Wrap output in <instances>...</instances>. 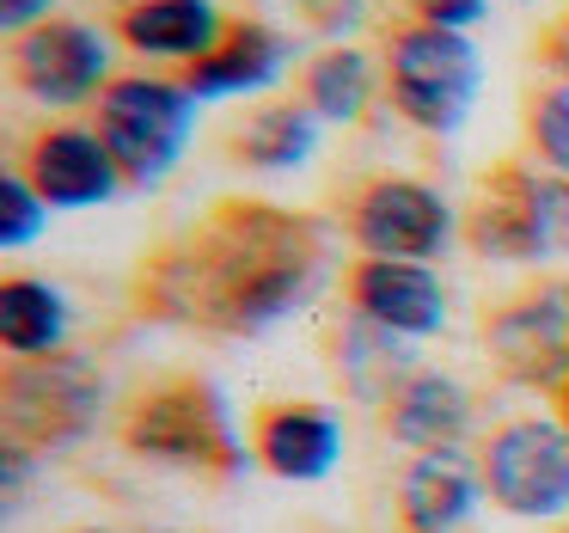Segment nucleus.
Segmentation results:
<instances>
[{"mask_svg": "<svg viewBox=\"0 0 569 533\" xmlns=\"http://www.w3.org/2000/svg\"><path fill=\"white\" fill-rule=\"evenodd\" d=\"M325 283V239L312 221L270 203H221L202 227L166 246L141 276L160 319L258 337L295 319Z\"/></svg>", "mask_w": 569, "mask_h": 533, "instance_id": "f257e3e1", "label": "nucleus"}, {"mask_svg": "<svg viewBox=\"0 0 569 533\" xmlns=\"http://www.w3.org/2000/svg\"><path fill=\"white\" fill-rule=\"evenodd\" d=\"M483 87V56L471 50L466 31H441V26H410L392 31L386 43V92H392L398 117L417 124L422 136H453L471 117Z\"/></svg>", "mask_w": 569, "mask_h": 533, "instance_id": "f03ea898", "label": "nucleus"}, {"mask_svg": "<svg viewBox=\"0 0 569 533\" xmlns=\"http://www.w3.org/2000/svg\"><path fill=\"white\" fill-rule=\"evenodd\" d=\"M99 141L111 148L123 185L153 190L160 178L178 172L197 129V92L178 80H153V75H123L111 80V92L99 99Z\"/></svg>", "mask_w": 569, "mask_h": 533, "instance_id": "7ed1b4c3", "label": "nucleus"}, {"mask_svg": "<svg viewBox=\"0 0 569 533\" xmlns=\"http://www.w3.org/2000/svg\"><path fill=\"white\" fill-rule=\"evenodd\" d=\"M471 246L490 264H551L569 258V178L502 166L478 185Z\"/></svg>", "mask_w": 569, "mask_h": 533, "instance_id": "20e7f679", "label": "nucleus"}, {"mask_svg": "<svg viewBox=\"0 0 569 533\" xmlns=\"http://www.w3.org/2000/svg\"><path fill=\"white\" fill-rule=\"evenodd\" d=\"M123 442L153 466H184V472H239V442L227 430L221 393L209 381H166L136 398L123 423Z\"/></svg>", "mask_w": 569, "mask_h": 533, "instance_id": "39448f33", "label": "nucleus"}, {"mask_svg": "<svg viewBox=\"0 0 569 533\" xmlns=\"http://www.w3.org/2000/svg\"><path fill=\"white\" fill-rule=\"evenodd\" d=\"M483 496L515 521H551L569 509V423L515 417L483 442Z\"/></svg>", "mask_w": 569, "mask_h": 533, "instance_id": "423d86ee", "label": "nucleus"}, {"mask_svg": "<svg viewBox=\"0 0 569 533\" xmlns=\"http://www.w3.org/2000/svg\"><path fill=\"white\" fill-rule=\"evenodd\" d=\"M104 411V374L87 356H38L13 362L7 374V442L19 447H68L99 423Z\"/></svg>", "mask_w": 569, "mask_h": 533, "instance_id": "0eeeda50", "label": "nucleus"}, {"mask_svg": "<svg viewBox=\"0 0 569 533\" xmlns=\"http://www.w3.org/2000/svg\"><path fill=\"white\" fill-rule=\"evenodd\" d=\"M453 203L441 190L417 185V178H373L349 203V239L361 246V258H405L429 264L453 246Z\"/></svg>", "mask_w": 569, "mask_h": 533, "instance_id": "6e6552de", "label": "nucleus"}, {"mask_svg": "<svg viewBox=\"0 0 569 533\" xmlns=\"http://www.w3.org/2000/svg\"><path fill=\"white\" fill-rule=\"evenodd\" d=\"M483 356L515 386H557L569 381V283H539L502 300L483 325Z\"/></svg>", "mask_w": 569, "mask_h": 533, "instance_id": "1a4fd4ad", "label": "nucleus"}, {"mask_svg": "<svg viewBox=\"0 0 569 533\" xmlns=\"http://www.w3.org/2000/svg\"><path fill=\"white\" fill-rule=\"evenodd\" d=\"M13 80L50 111L99 105L111 92V43L87 19H43L13 43Z\"/></svg>", "mask_w": 569, "mask_h": 533, "instance_id": "9d476101", "label": "nucleus"}, {"mask_svg": "<svg viewBox=\"0 0 569 533\" xmlns=\"http://www.w3.org/2000/svg\"><path fill=\"white\" fill-rule=\"evenodd\" d=\"M349 307L361 319H373L380 332L422 344L447 325V288L429 264H405V258H356L349 270Z\"/></svg>", "mask_w": 569, "mask_h": 533, "instance_id": "9b49d317", "label": "nucleus"}, {"mask_svg": "<svg viewBox=\"0 0 569 533\" xmlns=\"http://www.w3.org/2000/svg\"><path fill=\"white\" fill-rule=\"evenodd\" d=\"M31 185L50 209H104V203L123 190V172H117L111 148L99 141V129L80 124H56L31 141Z\"/></svg>", "mask_w": 569, "mask_h": 533, "instance_id": "f8f14e48", "label": "nucleus"}, {"mask_svg": "<svg viewBox=\"0 0 569 533\" xmlns=\"http://www.w3.org/2000/svg\"><path fill=\"white\" fill-rule=\"evenodd\" d=\"M478 503H483V466L466 447L410 454V466L398 472V521H405V533H459Z\"/></svg>", "mask_w": 569, "mask_h": 533, "instance_id": "ddd939ff", "label": "nucleus"}, {"mask_svg": "<svg viewBox=\"0 0 569 533\" xmlns=\"http://www.w3.org/2000/svg\"><path fill=\"white\" fill-rule=\"evenodd\" d=\"M251 454L288 484H319L343 460V423L319 405H270L251 430Z\"/></svg>", "mask_w": 569, "mask_h": 533, "instance_id": "4468645a", "label": "nucleus"}, {"mask_svg": "<svg viewBox=\"0 0 569 533\" xmlns=\"http://www.w3.org/2000/svg\"><path fill=\"white\" fill-rule=\"evenodd\" d=\"M471 430V393L453 374L417 368L386 405V435L410 454H435V447H459Z\"/></svg>", "mask_w": 569, "mask_h": 533, "instance_id": "2eb2a0df", "label": "nucleus"}, {"mask_svg": "<svg viewBox=\"0 0 569 533\" xmlns=\"http://www.w3.org/2000/svg\"><path fill=\"white\" fill-rule=\"evenodd\" d=\"M282 68H288V43L258 19H239V26H227L221 50L202 56L184 75V87L197 92V105H221V99H246V92L276 87Z\"/></svg>", "mask_w": 569, "mask_h": 533, "instance_id": "dca6fc26", "label": "nucleus"}, {"mask_svg": "<svg viewBox=\"0 0 569 533\" xmlns=\"http://www.w3.org/2000/svg\"><path fill=\"white\" fill-rule=\"evenodd\" d=\"M117 31H123L129 50L197 68L202 56L221 50L227 19H221V7H214V0H136V7L117 19Z\"/></svg>", "mask_w": 569, "mask_h": 533, "instance_id": "f3484780", "label": "nucleus"}, {"mask_svg": "<svg viewBox=\"0 0 569 533\" xmlns=\"http://www.w3.org/2000/svg\"><path fill=\"white\" fill-rule=\"evenodd\" d=\"M68 295L43 276H13L0 288V344L13 362H38V356H56L68 344Z\"/></svg>", "mask_w": 569, "mask_h": 533, "instance_id": "a211bd4d", "label": "nucleus"}, {"mask_svg": "<svg viewBox=\"0 0 569 533\" xmlns=\"http://www.w3.org/2000/svg\"><path fill=\"white\" fill-rule=\"evenodd\" d=\"M337 374H343V386L361 398V405H392V393L410 381V344L392 332H380L373 319H361L356 307H349V319L337 325Z\"/></svg>", "mask_w": 569, "mask_h": 533, "instance_id": "6ab92c4d", "label": "nucleus"}, {"mask_svg": "<svg viewBox=\"0 0 569 533\" xmlns=\"http://www.w3.org/2000/svg\"><path fill=\"white\" fill-rule=\"evenodd\" d=\"M319 129L325 124L307 105H263V111H251L239 124L233 154H239V166H258V172H295V166L312 160Z\"/></svg>", "mask_w": 569, "mask_h": 533, "instance_id": "aec40b11", "label": "nucleus"}, {"mask_svg": "<svg viewBox=\"0 0 569 533\" xmlns=\"http://www.w3.org/2000/svg\"><path fill=\"white\" fill-rule=\"evenodd\" d=\"M300 87H307V111L319 124H356L373 92V62L361 50H325L319 62H307Z\"/></svg>", "mask_w": 569, "mask_h": 533, "instance_id": "412c9836", "label": "nucleus"}, {"mask_svg": "<svg viewBox=\"0 0 569 533\" xmlns=\"http://www.w3.org/2000/svg\"><path fill=\"white\" fill-rule=\"evenodd\" d=\"M43 215H50V203L38 197V185H31L26 172L0 178V246H7V251L38 246V239H43Z\"/></svg>", "mask_w": 569, "mask_h": 533, "instance_id": "4be33fe9", "label": "nucleus"}, {"mask_svg": "<svg viewBox=\"0 0 569 533\" xmlns=\"http://www.w3.org/2000/svg\"><path fill=\"white\" fill-rule=\"evenodd\" d=\"M527 129H532V154L545 160V172L569 178V87L563 80L532 99V124Z\"/></svg>", "mask_w": 569, "mask_h": 533, "instance_id": "5701e85b", "label": "nucleus"}, {"mask_svg": "<svg viewBox=\"0 0 569 533\" xmlns=\"http://www.w3.org/2000/svg\"><path fill=\"white\" fill-rule=\"evenodd\" d=\"M307 26H319L325 38H343V31H356L361 19H368V0H288Z\"/></svg>", "mask_w": 569, "mask_h": 533, "instance_id": "b1692460", "label": "nucleus"}, {"mask_svg": "<svg viewBox=\"0 0 569 533\" xmlns=\"http://www.w3.org/2000/svg\"><path fill=\"white\" fill-rule=\"evenodd\" d=\"M483 13H490V0H417V19L441 31H471L483 26Z\"/></svg>", "mask_w": 569, "mask_h": 533, "instance_id": "393cba45", "label": "nucleus"}, {"mask_svg": "<svg viewBox=\"0 0 569 533\" xmlns=\"http://www.w3.org/2000/svg\"><path fill=\"white\" fill-rule=\"evenodd\" d=\"M56 0H0V26L13 31V38H26V31L43 26V13H50Z\"/></svg>", "mask_w": 569, "mask_h": 533, "instance_id": "a878e982", "label": "nucleus"}, {"mask_svg": "<svg viewBox=\"0 0 569 533\" xmlns=\"http://www.w3.org/2000/svg\"><path fill=\"white\" fill-rule=\"evenodd\" d=\"M545 62L563 75V87H569V19H557L551 31H545Z\"/></svg>", "mask_w": 569, "mask_h": 533, "instance_id": "bb28decb", "label": "nucleus"}, {"mask_svg": "<svg viewBox=\"0 0 569 533\" xmlns=\"http://www.w3.org/2000/svg\"><path fill=\"white\" fill-rule=\"evenodd\" d=\"M563 423H569V381H563Z\"/></svg>", "mask_w": 569, "mask_h": 533, "instance_id": "cd10ccee", "label": "nucleus"}, {"mask_svg": "<svg viewBox=\"0 0 569 533\" xmlns=\"http://www.w3.org/2000/svg\"><path fill=\"white\" fill-rule=\"evenodd\" d=\"M87 533H111V527H87Z\"/></svg>", "mask_w": 569, "mask_h": 533, "instance_id": "c85d7f7f", "label": "nucleus"}, {"mask_svg": "<svg viewBox=\"0 0 569 533\" xmlns=\"http://www.w3.org/2000/svg\"><path fill=\"white\" fill-rule=\"evenodd\" d=\"M515 7H527V0H515Z\"/></svg>", "mask_w": 569, "mask_h": 533, "instance_id": "c756f323", "label": "nucleus"}]
</instances>
